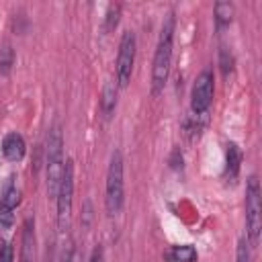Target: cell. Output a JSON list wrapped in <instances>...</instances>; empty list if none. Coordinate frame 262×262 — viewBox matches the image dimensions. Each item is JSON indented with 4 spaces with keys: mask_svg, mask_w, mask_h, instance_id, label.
<instances>
[{
    "mask_svg": "<svg viewBox=\"0 0 262 262\" xmlns=\"http://www.w3.org/2000/svg\"><path fill=\"white\" fill-rule=\"evenodd\" d=\"M235 262H252V256H250V246L246 242V237H242L235 246Z\"/></svg>",
    "mask_w": 262,
    "mask_h": 262,
    "instance_id": "obj_19",
    "label": "cell"
},
{
    "mask_svg": "<svg viewBox=\"0 0 262 262\" xmlns=\"http://www.w3.org/2000/svg\"><path fill=\"white\" fill-rule=\"evenodd\" d=\"M135 51H137V39L133 31H123L121 41H119V51H117V61H115V76H117V86L127 88L133 76V66H135Z\"/></svg>",
    "mask_w": 262,
    "mask_h": 262,
    "instance_id": "obj_6",
    "label": "cell"
},
{
    "mask_svg": "<svg viewBox=\"0 0 262 262\" xmlns=\"http://www.w3.org/2000/svg\"><path fill=\"white\" fill-rule=\"evenodd\" d=\"M119 18H121V4H111L106 10V16H104V31L108 33V31L117 29Z\"/></svg>",
    "mask_w": 262,
    "mask_h": 262,
    "instance_id": "obj_17",
    "label": "cell"
},
{
    "mask_svg": "<svg viewBox=\"0 0 262 262\" xmlns=\"http://www.w3.org/2000/svg\"><path fill=\"white\" fill-rule=\"evenodd\" d=\"M262 233V196L260 182L256 174H250L246 180V242L256 248Z\"/></svg>",
    "mask_w": 262,
    "mask_h": 262,
    "instance_id": "obj_4",
    "label": "cell"
},
{
    "mask_svg": "<svg viewBox=\"0 0 262 262\" xmlns=\"http://www.w3.org/2000/svg\"><path fill=\"white\" fill-rule=\"evenodd\" d=\"M174 31H176V16H174V12H168L164 23H162L160 37H158L156 51H154V61H151V78H149L151 96H160L164 92V88H166L168 78H170Z\"/></svg>",
    "mask_w": 262,
    "mask_h": 262,
    "instance_id": "obj_1",
    "label": "cell"
},
{
    "mask_svg": "<svg viewBox=\"0 0 262 262\" xmlns=\"http://www.w3.org/2000/svg\"><path fill=\"white\" fill-rule=\"evenodd\" d=\"M213 94H215V76L213 70L205 68L190 90V113L194 117H207L211 104H213Z\"/></svg>",
    "mask_w": 262,
    "mask_h": 262,
    "instance_id": "obj_7",
    "label": "cell"
},
{
    "mask_svg": "<svg viewBox=\"0 0 262 262\" xmlns=\"http://www.w3.org/2000/svg\"><path fill=\"white\" fill-rule=\"evenodd\" d=\"M88 262H104V250H102V246H96V248L92 250Z\"/></svg>",
    "mask_w": 262,
    "mask_h": 262,
    "instance_id": "obj_21",
    "label": "cell"
},
{
    "mask_svg": "<svg viewBox=\"0 0 262 262\" xmlns=\"http://www.w3.org/2000/svg\"><path fill=\"white\" fill-rule=\"evenodd\" d=\"M0 151H2V156H4L8 162H12V164L20 162V160L25 158V154H27V143H25V137H23L20 133H16V131L6 133V135L2 137Z\"/></svg>",
    "mask_w": 262,
    "mask_h": 262,
    "instance_id": "obj_9",
    "label": "cell"
},
{
    "mask_svg": "<svg viewBox=\"0 0 262 262\" xmlns=\"http://www.w3.org/2000/svg\"><path fill=\"white\" fill-rule=\"evenodd\" d=\"M14 49L10 43H2L0 47V74L2 76H8L12 72V66H14Z\"/></svg>",
    "mask_w": 262,
    "mask_h": 262,
    "instance_id": "obj_14",
    "label": "cell"
},
{
    "mask_svg": "<svg viewBox=\"0 0 262 262\" xmlns=\"http://www.w3.org/2000/svg\"><path fill=\"white\" fill-rule=\"evenodd\" d=\"M213 18H215L217 31L229 27L233 20V4L231 2H215L213 4Z\"/></svg>",
    "mask_w": 262,
    "mask_h": 262,
    "instance_id": "obj_13",
    "label": "cell"
},
{
    "mask_svg": "<svg viewBox=\"0 0 262 262\" xmlns=\"http://www.w3.org/2000/svg\"><path fill=\"white\" fill-rule=\"evenodd\" d=\"M164 260L166 262H196L199 260V252L194 246L190 244H180V246H170L164 252Z\"/></svg>",
    "mask_w": 262,
    "mask_h": 262,
    "instance_id": "obj_12",
    "label": "cell"
},
{
    "mask_svg": "<svg viewBox=\"0 0 262 262\" xmlns=\"http://www.w3.org/2000/svg\"><path fill=\"white\" fill-rule=\"evenodd\" d=\"M0 262H14V248L10 242H0Z\"/></svg>",
    "mask_w": 262,
    "mask_h": 262,
    "instance_id": "obj_20",
    "label": "cell"
},
{
    "mask_svg": "<svg viewBox=\"0 0 262 262\" xmlns=\"http://www.w3.org/2000/svg\"><path fill=\"white\" fill-rule=\"evenodd\" d=\"M14 211H16L14 207H10L4 201H0V229L12 227V223H14Z\"/></svg>",
    "mask_w": 262,
    "mask_h": 262,
    "instance_id": "obj_18",
    "label": "cell"
},
{
    "mask_svg": "<svg viewBox=\"0 0 262 262\" xmlns=\"http://www.w3.org/2000/svg\"><path fill=\"white\" fill-rule=\"evenodd\" d=\"M242 160H244V156H242L239 145L235 141H229L225 145V170H223L227 182H235L237 180L239 170H242Z\"/></svg>",
    "mask_w": 262,
    "mask_h": 262,
    "instance_id": "obj_11",
    "label": "cell"
},
{
    "mask_svg": "<svg viewBox=\"0 0 262 262\" xmlns=\"http://www.w3.org/2000/svg\"><path fill=\"white\" fill-rule=\"evenodd\" d=\"M57 262H74V242L68 233H66V239H61V244H59Z\"/></svg>",
    "mask_w": 262,
    "mask_h": 262,
    "instance_id": "obj_16",
    "label": "cell"
},
{
    "mask_svg": "<svg viewBox=\"0 0 262 262\" xmlns=\"http://www.w3.org/2000/svg\"><path fill=\"white\" fill-rule=\"evenodd\" d=\"M63 135L59 125L51 127L47 133L45 141V186H47V196L55 201L61 174H63Z\"/></svg>",
    "mask_w": 262,
    "mask_h": 262,
    "instance_id": "obj_2",
    "label": "cell"
},
{
    "mask_svg": "<svg viewBox=\"0 0 262 262\" xmlns=\"http://www.w3.org/2000/svg\"><path fill=\"white\" fill-rule=\"evenodd\" d=\"M20 262H37V233H35V217H27L20 229Z\"/></svg>",
    "mask_w": 262,
    "mask_h": 262,
    "instance_id": "obj_8",
    "label": "cell"
},
{
    "mask_svg": "<svg viewBox=\"0 0 262 262\" xmlns=\"http://www.w3.org/2000/svg\"><path fill=\"white\" fill-rule=\"evenodd\" d=\"M233 66H235L233 53H231L227 47H219V68H221V74H223L225 78L233 72Z\"/></svg>",
    "mask_w": 262,
    "mask_h": 262,
    "instance_id": "obj_15",
    "label": "cell"
},
{
    "mask_svg": "<svg viewBox=\"0 0 262 262\" xmlns=\"http://www.w3.org/2000/svg\"><path fill=\"white\" fill-rule=\"evenodd\" d=\"M117 98H119V86L113 82V80H106L102 84V90H100V100H98V106H100V115L108 121L113 119L115 115V108H117Z\"/></svg>",
    "mask_w": 262,
    "mask_h": 262,
    "instance_id": "obj_10",
    "label": "cell"
},
{
    "mask_svg": "<svg viewBox=\"0 0 262 262\" xmlns=\"http://www.w3.org/2000/svg\"><path fill=\"white\" fill-rule=\"evenodd\" d=\"M72 201H74V160L68 158L63 164V174H61V182L55 194V207H57V227L63 233H68L70 229V221H72Z\"/></svg>",
    "mask_w": 262,
    "mask_h": 262,
    "instance_id": "obj_5",
    "label": "cell"
},
{
    "mask_svg": "<svg viewBox=\"0 0 262 262\" xmlns=\"http://www.w3.org/2000/svg\"><path fill=\"white\" fill-rule=\"evenodd\" d=\"M125 205V180H123V154L115 149L106 168L104 182V209L111 217L119 215Z\"/></svg>",
    "mask_w": 262,
    "mask_h": 262,
    "instance_id": "obj_3",
    "label": "cell"
}]
</instances>
